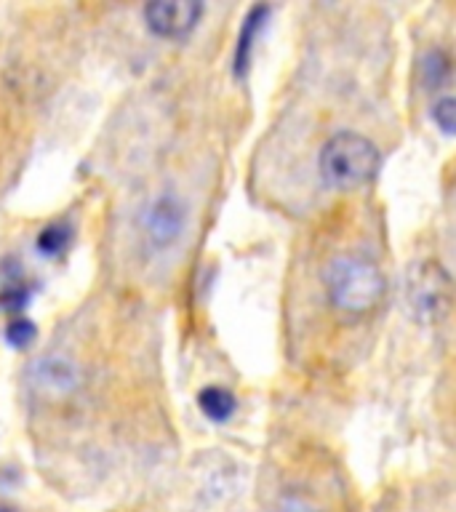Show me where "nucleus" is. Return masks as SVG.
I'll return each instance as SVG.
<instances>
[{
    "mask_svg": "<svg viewBox=\"0 0 456 512\" xmlns=\"http://www.w3.org/2000/svg\"><path fill=\"white\" fill-rule=\"evenodd\" d=\"M384 272L363 254L336 256L326 272L328 302L344 315H366L384 299Z\"/></svg>",
    "mask_w": 456,
    "mask_h": 512,
    "instance_id": "obj_1",
    "label": "nucleus"
},
{
    "mask_svg": "<svg viewBox=\"0 0 456 512\" xmlns=\"http://www.w3.org/2000/svg\"><path fill=\"white\" fill-rule=\"evenodd\" d=\"M320 176L331 187H358L368 182L379 168V150L371 139L355 131H339L323 144L318 158Z\"/></svg>",
    "mask_w": 456,
    "mask_h": 512,
    "instance_id": "obj_2",
    "label": "nucleus"
},
{
    "mask_svg": "<svg viewBox=\"0 0 456 512\" xmlns=\"http://www.w3.org/2000/svg\"><path fill=\"white\" fill-rule=\"evenodd\" d=\"M406 286L411 310H414L424 323L438 320L440 315L448 310V302H451V280H448L446 270H443L440 264H416L414 270H411V275H408Z\"/></svg>",
    "mask_w": 456,
    "mask_h": 512,
    "instance_id": "obj_3",
    "label": "nucleus"
},
{
    "mask_svg": "<svg viewBox=\"0 0 456 512\" xmlns=\"http://www.w3.org/2000/svg\"><path fill=\"white\" fill-rule=\"evenodd\" d=\"M203 6L195 0H152L144 6V22L160 38H184L200 22Z\"/></svg>",
    "mask_w": 456,
    "mask_h": 512,
    "instance_id": "obj_4",
    "label": "nucleus"
},
{
    "mask_svg": "<svg viewBox=\"0 0 456 512\" xmlns=\"http://www.w3.org/2000/svg\"><path fill=\"white\" fill-rule=\"evenodd\" d=\"M187 211L176 195H160L144 211V238L152 248H168L184 232Z\"/></svg>",
    "mask_w": 456,
    "mask_h": 512,
    "instance_id": "obj_5",
    "label": "nucleus"
},
{
    "mask_svg": "<svg viewBox=\"0 0 456 512\" xmlns=\"http://www.w3.org/2000/svg\"><path fill=\"white\" fill-rule=\"evenodd\" d=\"M30 382L46 398H64L80 384V371L72 360L51 355V358L35 360V366L30 371Z\"/></svg>",
    "mask_w": 456,
    "mask_h": 512,
    "instance_id": "obj_6",
    "label": "nucleus"
},
{
    "mask_svg": "<svg viewBox=\"0 0 456 512\" xmlns=\"http://www.w3.org/2000/svg\"><path fill=\"white\" fill-rule=\"evenodd\" d=\"M267 14H270V6H254L248 11V16L243 19V27H240L238 46H235V75H243L248 70V62H251V51H254V40L259 38V30L262 24L267 22Z\"/></svg>",
    "mask_w": 456,
    "mask_h": 512,
    "instance_id": "obj_7",
    "label": "nucleus"
},
{
    "mask_svg": "<svg viewBox=\"0 0 456 512\" xmlns=\"http://www.w3.org/2000/svg\"><path fill=\"white\" fill-rule=\"evenodd\" d=\"M11 275H6V278L0 280V310L6 312H19L24 310L27 304H30L32 299V288L30 283L24 280L22 270H19V264L14 262V267H11Z\"/></svg>",
    "mask_w": 456,
    "mask_h": 512,
    "instance_id": "obj_8",
    "label": "nucleus"
},
{
    "mask_svg": "<svg viewBox=\"0 0 456 512\" xmlns=\"http://www.w3.org/2000/svg\"><path fill=\"white\" fill-rule=\"evenodd\" d=\"M198 406L211 422H227L235 414V398L224 387H206V390H200Z\"/></svg>",
    "mask_w": 456,
    "mask_h": 512,
    "instance_id": "obj_9",
    "label": "nucleus"
},
{
    "mask_svg": "<svg viewBox=\"0 0 456 512\" xmlns=\"http://www.w3.org/2000/svg\"><path fill=\"white\" fill-rule=\"evenodd\" d=\"M419 72H422L424 88H443L451 80V56L443 48H432L424 54Z\"/></svg>",
    "mask_w": 456,
    "mask_h": 512,
    "instance_id": "obj_10",
    "label": "nucleus"
},
{
    "mask_svg": "<svg viewBox=\"0 0 456 512\" xmlns=\"http://www.w3.org/2000/svg\"><path fill=\"white\" fill-rule=\"evenodd\" d=\"M72 243V227L67 222H54L43 227L38 235V251L43 256H62Z\"/></svg>",
    "mask_w": 456,
    "mask_h": 512,
    "instance_id": "obj_11",
    "label": "nucleus"
},
{
    "mask_svg": "<svg viewBox=\"0 0 456 512\" xmlns=\"http://www.w3.org/2000/svg\"><path fill=\"white\" fill-rule=\"evenodd\" d=\"M35 323L27 318H14V320H8V326H6V342L11 344V347H16V350H24V347H30V342L35 339Z\"/></svg>",
    "mask_w": 456,
    "mask_h": 512,
    "instance_id": "obj_12",
    "label": "nucleus"
},
{
    "mask_svg": "<svg viewBox=\"0 0 456 512\" xmlns=\"http://www.w3.org/2000/svg\"><path fill=\"white\" fill-rule=\"evenodd\" d=\"M432 118L438 123L443 134H454L456 128V102L454 96H440L438 102L432 104Z\"/></svg>",
    "mask_w": 456,
    "mask_h": 512,
    "instance_id": "obj_13",
    "label": "nucleus"
},
{
    "mask_svg": "<svg viewBox=\"0 0 456 512\" xmlns=\"http://www.w3.org/2000/svg\"><path fill=\"white\" fill-rule=\"evenodd\" d=\"M270 512H320V507H315L307 496L288 491V494H283L278 502L272 504Z\"/></svg>",
    "mask_w": 456,
    "mask_h": 512,
    "instance_id": "obj_14",
    "label": "nucleus"
},
{
    "mask_svg": "<svg viewBox=\"0 0 456 512\" xmlns=\"http://www.w3.org/2000/svg\"><path fill=\"white\" fill-rule=\"evenodd\" d=\"M0 512H16L14 507H8V504H0Z\"/></svg>",
    "mask_w": 456,
    "mask_h": 512,
    "instance_id": "obj_15",
    "label": "nucleus"
}]
</instances>
